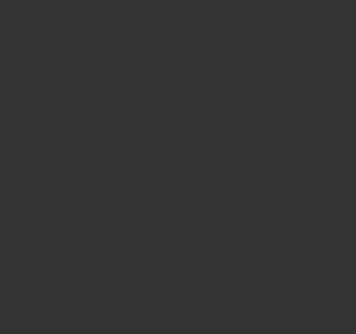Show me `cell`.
I'll return each mask as SVG.
<instances>
[]
</instances>
